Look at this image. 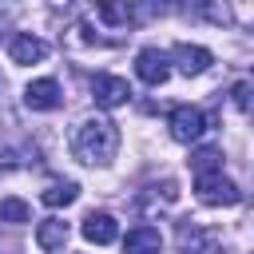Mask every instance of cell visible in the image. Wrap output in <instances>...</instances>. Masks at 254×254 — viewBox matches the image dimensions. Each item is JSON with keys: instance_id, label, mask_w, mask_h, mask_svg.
<instances>
[{"instance_id": "6da1fadb", "label": "cell", "mask_w": 254, "mask_h": 254, "mask_svg": "<svg viewBox=\"0 0 254 254\" xmlns=\"http://www.w3.org/2000/svg\"><path fill=\"white\" fill-rule=\"evenodd\" d=\"M119 151V127L107 115H91L71 131V155L87 167H107Z\"/></svg>"}, {"instance_id": "7a4b0ae2", "label": "cell", "mask_w": 254, "mask_h": 254, "mask_svg": "<svg viewBox=\"0 0 254 254\" xmlns=\"http://www.w3.org/2000/svg\"><path fill=\"white\" fill-rule=\"evenodd\" d=\"M194 194H198V202H206V206H234V202L242 198V190H238L222 171L194 175Z\"/></svg>"}, {"instance_id": "3957f363", "label": "cell", "mask_w": 254, "mask_h": 254, "mask_svg": "<svg viewBox=\"0 0 254 254\" xmlns=\"http://www.w3.org/2000/svg\"><path fill=\"white\" fill-rule=\"evenodd\" d=\"M206 115L198 111V107H190V103H179V107H171V115H167V127H171V139L175 143H198L202 135H206Z\"/></svg>"}, {"instance_id": "277c9868", "label": "cell", "mask_w": 254, "mask_h": 254, "mask_svg": "<svg viewBox=\"0 0 254 254\" xmlns=\"http://www.w3.org/2000/svg\"><path fill=\"white\" fill-rule=\"evenodd\" d=\"M179 250L183 254H222V238H218V230H206V226L183 218L179 222Z\"/></svg>"}, {"instance_id": "5b68a950", "label": "cell", "mask_w": 254, "mask_h": 254, "mask_svg": "<svg viewBox=\"0 0 254 254\" xmlns=\"http://www.w3.org/2000/svg\"><path fill=\"white\" fill-rule=\"evenodd\" d=\"M135 75H139L147 87L167 83V75H171V60H167V52H159V48H143V52L135 56Z\"/></svg>"}, {"instance_id": "8992f818", "label": "cell", "mask_w": 254, "mask_h": 254, "mask_svg": "<svg viewBox=\"0 0 254 254\" xmlns=\"http://www.w3.org/2000/svg\"><path fill=\"white\" fill-rule=\"evenodd\" d=\"M91 99H95L99 107H119V103L131 99V87H127V79H119V75H95V79H91Z\"/></svg>"}, {"instance_id": "52a82bcc", "label": "cell", "mask_w": 254, "mask_h": 254, "mask_svg": "<svg viewBox=\"0 0 254 254\" xmlns=\"http://www.w3.org/2000/svg\"><path fill=\"white\" fill-rule=\"evenodd\" d=\"M95 16H99L107 28H139L135 0H99V4H95Z\"/></svg>"}, {"instance_id": "ba28073f", "label": "cell", "mask_w": 254, "mask_h": 254, "mask_svg": "<svg viewBox=\"0 0 254 254\" xmlns=\"http://www.w3.org/2000/svg\"><path fill=\"white\" fill-rule=\"evenodd\" d=\"M60 83L56 79H32L28 87H24V107H32V111H56L60 107Z\"/></svg>"}, {"instance_id": "9c48e42d", "label": "cell", "mask_w": 254, "mask_h": 254, "mask_svg": "<svg viewBox=\"0 0 254 254\" xmlns=\"http://www.w3.org/2000/svg\"><path fill=\"white\" fill-rule=\"evenodd\" d=\"M83 238L87 242H95V246H107V242H115L119 238V222L107 214V210H91V214H83Z\"/></svg>"}, {"instance_id": "30bf717a", "label": "cell", "mask_w": 254, "mask_h": 254, "mask_svg": "<svg viewBox=\"0 0 254 254\" xmlns=\"http://www.w3.org/2000/svg\"><path fill=\"white\" fill-rule=\"evenodd\" d=\"M8 56H12V64H40L48 56V44L40 36H32V32H16L8 40Z\"/></svg>"}, {"instance_id": "8fae6325", "label": "cell", "mask_w": 254, "mask_h": 254, "mask_svg": "<svg viewBox=\"0 0 254 254\" xmlns=\"http://www.w3.org/2000/svg\"><path fill=\"white\" fill-rule=\"evenodd\" d=\"M171 56H175V64H179L183 75H202V71L214 64V56H210L206 48H198V44H175Z\"/></svg>"}, {"instance_id": "7c38bea8", "label": "cell", "mask_w": 254, "mask_h": 254, "mask_svg": "<svg viewBox=\"0 0 254 254\" xmlns=\"http://www.w3.org/2000/svg\"><path fill=\"white\" fill-rule=\"evenodd\" d=\"M67 222L64 218H44L40 226H36V246L40 250H48V254H60L64 246H67Z\"/></svg>"}, {"instance_id": "4fadbf2b", "label": "cell", "mask_w": 254, "mask_h": 254, "mask_svg": "<svg viewBox=\"0 0 254 254\" xmlns=\"http://www.w3.org/2000/svg\"><path fill=\"white\" fill-rule=\"evenodd\" d=\"M75 198H79V183H71V179H52V183H44V190H40V202L52 206V210L71 206Z\"/></svg>"}, {"instance_id": "5bb4252c", "label": "cell", "mask_w": 254, "mask_h": 254, "mask_svg": "<svg viewBox=\"0 0 254 254\" xmlns=\"http://www.w3.org/2000/svg\"><path fill=\"white\" fill-rule=\"evenodd\" d=\"M159 250H163V234L155 226H135L123 238V254H159Z\"/></svg>"}, {"instance_id": "9a60e30c", "label": "cell", "mask_w": 254, "mask_h": 254, "mask_svg": "<svg viewBox=\"0 0 254 254\" xmlns=\"http://www.w3.org/2000/svg\"><path fill=\"white\" fill-rule=\"evenodd\" d=\"M230 103H234L242 115H254V71H246V75H238V79L230 83Z\"/></svg>"}, {"instance_id": "2e32d148", "label": "cell", "mask_w": 254, "mask_h": 254, "mask_svg": "<svg viewBox=\"0 0 254 254\" xmlns=\"http://www.w3.org/2000/svg\"><path fill=\"white\" fill-rule=\"evenodd\" d=\"M187 8H190L194 16H202V20H210V24H230V20H234L226 0H190Z\"/></svg>"}, {"instance_id": "e0dca14e", "label": "cell", "mask_w": 254, "mask_h": 254, "mask_svg": "<svg viewBox=\"0 0 254 254\" xmlns=\"http://www.w3.org/2000/svg\"><path fill=\"white\" fill-rule=\"evenodd\" d=\"M187 163H190V171H194V175H206V171H222V151H218V147H202V151H194Z\"/></svg>"}, {"instance_id": "ac0fdd59", "label": "cell", "mask_w": 254, "mask_h": 254, "mask_svg": "<svg viewBox=\"0 0 254 254\" xmlns=\"http://www.w3.org/2000/svg\"><path fill=\"white\" fill-rule=\"evenodd\" d=\"M32 206L24 198H0V222H28Z\"/></svg>"}, {"instance_id": "d6986e66", "label": "cell", "mask_w": 254, "mask_h": 254, "mask_svg": "<svg viewBox=\"0 0 254 254\" xmlns=\"http://www.w3.org/2000/svg\"><path fill=\"white\" fill-rule=\"evenodd\" d=\"M71 4L75 0H48V8H56V12H71Z\"/></svg>"}]
</instances>
